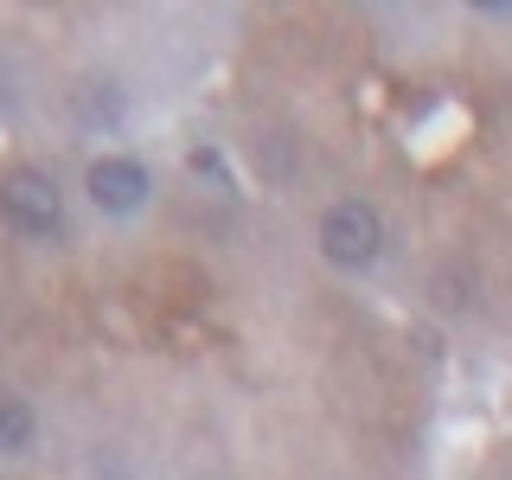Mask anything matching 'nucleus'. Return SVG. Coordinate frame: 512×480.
<instances>
[{
  "mask_svg": "<svg viewBox=\"0 0 512 480\" xmlns=\"http://www.w3.org/2000/svg\"><path fill=\"white\" fill-rule=\"evenodd\" d=\"M320 250H327V263H340V269H365L384 250V218L365 199H340L327 218H320Z\"/></svg>",
  "mask_w": 512,
  "mask_h": 480,
  "instance_id": "f257e3e1",
  "label": "nucleus"
},
{
  "mask_svg": "<svg viewBox=\"0 0 512 480\" xmlns=\"http://www.w3.org/2000/svg\"><path fill=\"white\" fill-rule=\"evenodd\" d=\"M0 218L26 237H52L58 231V186L32 167L7 173V180H0Z\"/></svg>",
  "mask_w": 512,
  "mask_h": 480,
  "instance_id": "f03ea898",
  "label": "nucleus"
},
{
  "mask_svg": "<svg viewBox=\"0 0 512 480\" xmlns=\"http://www.w3.org/2000/svg\"><path fill=\"white\" fill-rule=\"evenodd\" d=\"M84 192L103 205V212H135L141 192H148V173H141L135 160H96L84 173Z\"/></svg>",
  "mask_w": 512,
  "mask_h": 480,
  "instance_id": "7ed1b4c3",
  "label": "nucleus"
},
{
  "mask_svg": "<svg viewBox=\"0 0 512 480\" xmlns=\"http://www.w3.org/2000/svg\"><path fill=\"white\" fill-rule=\"evenodd\" d=\"M26 442H32V410L0 391V448H26Z\"/></svg>",
  "mask_w": 512,
  "mask_h": 480,
  "instance_id": "20e7f679",
  "label": "nucleus"
},
{
  "mask_svg": "<svg viewBox=\"0 0 512 480\" xmlns=\"http://www.w3.org/2000/svg\"><path fill=\"white\" fill-rule=\"evenodd\" d=\"M436 301H442V308H474V276H468V269H461V276L442 269V276H436Z\"/></svg>",
  "mask_w": 512,
  "mask_h": 480,
  "instance_id": "39448f33",
  "label": "nucleus"
}]
</instances>
